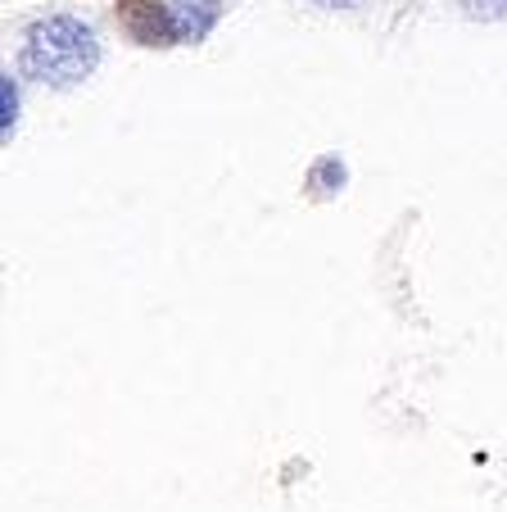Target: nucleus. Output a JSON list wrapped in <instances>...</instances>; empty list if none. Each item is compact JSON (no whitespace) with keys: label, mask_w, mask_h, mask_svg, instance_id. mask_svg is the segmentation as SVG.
I'll return each instance as SVG.
<instances>
[{"label":"nucleus","mask_w":507,"mask_h":512,"mask_svg":"<svg viewBox=\"0 0 507 512\" xmlns=\"http://www.w3.org/2000/svg\"><path fill=\"white\" fill-rule=\"evenodd\" d=\"M471 19H507V0H453Z\"/></svg>","instance_id":"4"},{"label":"nucleus","mask_w":507,"mask_h":512,"mask_svg":"<svg viewBox=\"0 0 507 512\" xmlns=\"http://www.w3.org/2000/svg\"><path fill=\"white\" fill-rule=\"evenodd\" d=\"M0 100H5V136H10L14 118H19V114H14V109H19V91H14V82H10V78L0 82Z\"/></svg>","instance_id":"5"},{"label":"nucleus","mask_w":507,"mask_h":512,"mask_svg":"<svg viewBox=\"0 0 507 512\" xmlns=\"http://www.w3.org/2000/svg\"><path fill=\"white\" fill-rule=\"evenodd\" d=\"M96 64H100L96 32L82 19H73V14L37 19L19 50L23 78H37L46 87H77V82H87L96 73Z\"/></svg>","instance_id":"1"},{"label":"nucleus","mask_w":507,"mask_h":512,"mask_svg":"<svg viewBox=\"0 0 507 512\" xmlns=\"http://www.w3.org/2000/svg\"><path fill=\"white\" fill-rule=\"evenodd\" d=\"M118 23L141 46H173L177 37V10L168 0H118Z\"/></svg>","instance_id":"2"},{"label":"nucleus","mask_w":507,"mask_h":512,"mask_svg":"<svg viewBox=\"0 0 507 512\" xmlns=\"http://www.w3.org/2000/svg\"><path fill=\"white\" fill-rule=\"evenodd\" d=\"M326 5H354V0H326Z\"/></svg>","instance_id":"6"},{"label":"nucleus","mask_w":507,"mask_h":512,"mask_svg":"<svg viewBox=\"0 0 507 512\" xmlns=\"http://www.w3.org/2000/svg\"><path fill=\"white\" fill-rule=\"evenodd\" d=\"M173 10H177V37H182V41H200L204 32L218 23L222 5H218V0H177Z\"/></svg>","instance_id":"3"}]
</instances>
